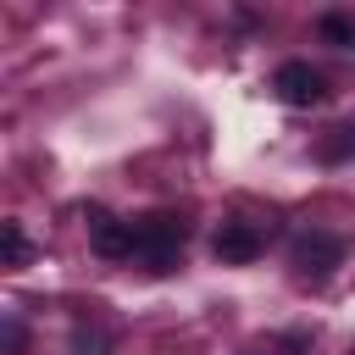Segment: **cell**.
<instances>
[{
    "instance_id": "1",
    "label": "cell",
    "mask_w": 355,
    "mask_h": 355,
    "mask_svg": "<svg viewBox=\"0 0 355 355\" xmlns=\"http://www.w3.org/2000/svg\"><path fill=\"white\" fill-rule=\"evenodd\" d=\"M183 239H189V222L172 216V211H150V216L133 222V255L150 272H172L178 255H183Z\"/></svg>"
},
{
    "instance_id": "2",
    "label": "cell",
    "mask_w": 355,
    "mask_h": 355,
    "mask_svg": "<svg viewBox=\"0 0 355 355\" xmlns=\"http://www.w3.org/2000/svg\"><path fill=\"white\" fill-rule=\"evenodd\" d=\"M272 89H277V100L283 105H322V72L311 67V61H283L277 67V78H272Z\"/></svg>"
},
{
    "instance_id": "3",
    "label": "cell",
    "mask_w": 355,
    "mask_h": 355,
    "mask_svg": "<svg viewBox=\"0 0 355 355\" xmlns=\"http://www.w3.org/2000/svg\"><path fill=\"white\" fill-rule=\"evenodd\" d=\"M211 250H216V261H227V266H244V261H255L261 250H266V239H261V227L255 222H222L216 227V239H211Z\"/></svg>"
},
{
    "instance_id": "4",
    "label": "cell",
    "mask_w": 355,
    "mask_h": 355,
    "mask_svg": "<svg viewBox=\"0 0 355 355\" xmlns=\"http://www.w3.org/2000/svg\"><path fill=\"white\" fill-rule=\"evenodd\" d=\"M294 266L300 272H333V266H344V239L338 233H322V227H311V233H300L294 239Z\"/></svg>"
},
{
    "instance_id": "5",
    "label": "cell",
    "mask_w": 355,
    "mask_h": 355,
    "mask_svg": "<svg viewBox=\"0 0 355 355\" xmlns=\"http://www.w3.org/2000/svg\"><path fill=\"white\" fill-rule=\"evenodd\" d=\"M89 244L105 255V261H128L133 255V222L111 216V211H89Z\"/></svg>"
},
{
    "instance_id": "6",
    "label": "cell",
    "mask_w": 355,
    "mask_h": 355,
    "mask_svg": "<svg viewBox=\"0 0 355 355\" xmlns=\"http://www.w3.org/2000/svg\"><path fill=\"white\" fill-rule=\"evenodd\" d=\"M28 261H33V244L22 222H0V266H28Z\"/></svg>"
},
{
    "instance_id": "7",
    "label": "cell",
    "mask_w": 355,
    "mask_h": 355,
    "mask_svg": "<svg viewBox=\"0 0 355 355\" xmlns=\"http://www.w3.org/2000/svg\"><path fill=\"white\" fill-rule=\"evenodd\" d=\"M316 33H322L333 50H355V22H349L344 11H327V17L316 22Z\"/></svg>"
},
{
    "instance_id": "8",
    "label": "cell",
    "mask_w": 355,
    "mask_h": 355,
    "mask_svg": "<svg viewBox=\"0 0 355 355\" xmlns=\"http://www.w3.org/2000/svg\"><path fill=\"white\" fill-rule=\"evenodd\" d=\"M316 155L327 161V166H338V161H349L355 155V128H333L322 144H316Z\"/></svg>"
},
{
    "instance_id": "9",
    "label": "cell",
    "mask_w": 355,
    "mask_h": 355,
    "mask_svg": "<svg viewBox=\"0 0 355 355\" xmlns=\"http://www.w3.org/2000/svg\"><path fill=\"white\" fill-rule=\"evenodd\" d=\"M6 349H11V355L22 349V327H17V322H6Z\"/></svg>"
}]
</instances>
